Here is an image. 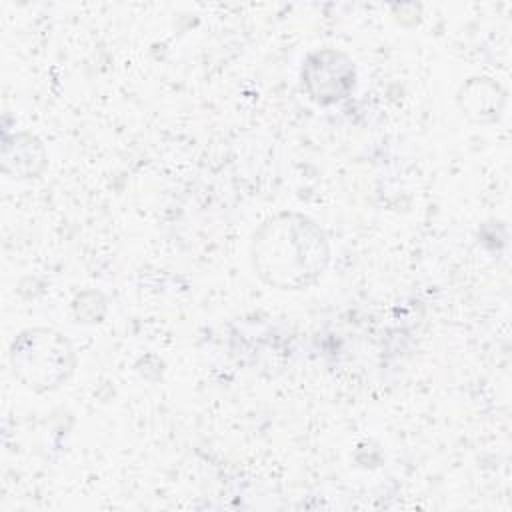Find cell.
<instances>
[{"label": "cell", "instance_id": "obj_1", "mask_svg": "<svg viewBox=\"0 0 512 512\" xmlns=\"http://www.w3.org/2000/svg\"><path fill=\"white\" fill-rule=\"evenodd\" d=\"M328 260V238L308 216L280 212L254 232V270L262 282L278 290L308 288L322 276Z\"/></svg>", "mask_w": 512, "mask_h": 512}, {"label": "cell", "instance_id": "obj_2", "mask_svg": "<svg viewBox=\"0 0 512 512\" xmlns=\"http://www.w3.org/2000/svg\"><path fill=\"white\" fill-rule=\"evenodd\" d=\"M14 376L34 392L60 388L76 368V354L68 338L52 328H28L10 346Z\"/></svg>", "mask_w": 512, "mask_h": 512}, {"label": "cell", "instance_id": "obj_3", "mask_svg": "<svg viewBox=\"0 0 512 512\" xmlns=\"http://www.w3.org/2000/svg\"><path fill=\"white\" fill-rule=\"evenodd\" d=\"M302 82L316 102H338L354 88V66L340 52L320 50L306 60Z\"/></svg>", "mask_w": 512, "mask_h": 512}, {"label": "cell", "instance_id": "obj_4", "mask_svg": "<svg viewBox=\"0 0 512 512\" xmlns=\"http://www.w3.org/2000/svg\"><path fill=\"white\" fill-rule=\"evenodd\" d=\"M22 136H16V144H6V150H14L12 152H4V166H8L10 162H14V174L18 176H34L40 172L38 166H34L36 162L38 164H44V154H42V148L40 144L28 136L26 142H20Z\"/></svg>", "mask_w": 512, "mask_h": 512}]
</instances>
